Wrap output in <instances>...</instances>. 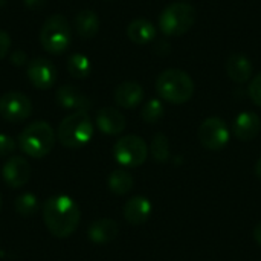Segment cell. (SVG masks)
Wrapping results in <instances>:
<instances>
[{
  "mask_svg": "<svg viewBox=\"0 0 261 261\" xmlns=\"http://www.w3.org/2000/svg\"><path fill=\"white\" fill-rule=\"evenodd\" d=\"M127 37L135 44L145 46V44H148V43H151L154 40L156 28L150 20L136 18V20L130 21V24L127 26Z\"/></svg>",
  "mask_w": 261,
  "mask_h": 261,
  "instance_id": "obj_19",
  "label": "cell"
},
{
  "mask_svg": "<svg viewBox=\"0 0 261 261\" xmlns=\"http://www.w3.org/2000/svg\"><path fill=\"white\" fill-rule=\"evenodd\" d=\"M150 151H151L153 159L158 164H165L168 161V158H170V142H168V138L164 133H156L153 141H151Z\"/></svg>",
  "mask_w": 261,
  "mask_h": 261,
  "instance_id": "obj_23",
  "label": "cell"
},
{
  "mask_svg": "<svg viewBox=\"0 0 261 261\" xmlns=\"http://www.w3.org/2000/svg\"><path fill=\"white\" fill-rule=\"evenodd\" d=\"M15 141L5 133H0V158L11 154L12 151H15Z\"/></svg>",
  "mask_w": 261,
  "mask_h": 261,
  "instance_id": "obj_27",
  "label": "cell"
},
{
  "mask_svg": "<svg viewBox=\"0 0 261 261\" xmlns=\"http://www.w3.org/2000/svg\"><path fill=\"white\" fill-rule=\"evenodd\" d=\"M109 190L116 196H124L133 188V177L125 170H115L107 179Z\"/></svg>",
  "mask_w": 261,
  "mask_h": 261,
  "instance_id": "obj_21",
  "label": "cell"
},
{
  "mask_svg": "<svg viewBox=\"0 0 261 261\" xmlns=\"http://www.w3.org/2000/svg\"><path fill=\"white\" fill-rule=\"evenodd\" d=\"M40 43L49 54H63L72 43V29L69 20L61 14L46 18L40 31Z\"/></svg>",
  "mask_w": 261,
  "mask_h": 261,
  "instance_id": "obj_6",
  "label": "cell"
},
{
  "mask_svg": "<svg viewBox=\"0 0 261 261\" xmlns=\"http://www.w3.org/2000/svg\"><path fill=\"white\" fill-rule=\"evenodd\" d=\"M0 208H2V197H0Z\"/></svg>",
  "mask_w": 261,
  "mask_h": 261,
  "instance_id": "obj_34",
  "label": "cell"
},
{
  "mask_svg": "<svg viewBox=\"0 0 261 261\" xmlns=\"http://www.w3.org/2000/svg\"><path fill=\"white\" fill-rule=\"evenodd\" d=\"M249 96L254 104L261 107V72L255 78H252V81L249 84Z\"/></svg>",
  "mask_w": 261,
  "mask_h": 261,
  "instance_id": "obj_26",
  "label": "cell"
},
{
  "mask_svg": "<svg viewBox=\"0 0 261 261\" xmlns=\"http://www.w3.org/2000/svg\"><path fill=\"white\" fill-rule=\"evenodd\" d=\"M255 174H257V177L261 180V158L257 161V164H255Z\"/></svg>",
  "mask_w": 261,
  "mask_h": 261,
  "instance_id": "obj_32",
  "label": "cell"
},
{
  "mask_svg": "<svg viewBox=\"0 0 261 261\" xmlns=\"http://www.w3.org/2000/svg\"><path fill=\"white\" fill-rule=\"evenodd\" d=\"M197 17L196 8L188 2H174L159 15V28L167 37H180L191 29Z\"/></svg>",
  "mask_w": 261,
  "mask_h": 261,
  "instance_id": "obj_5",
  "label": "cell"
},
{
  "mask_svg": "<svg viewBox=\"0 0 261 261\" xmlns=\"http://www.w3.org/2000/svg\"><path fill=\"white\" fill-rule=\"evenodd\" d=\"M28 78L31 84L40 90L50 89L57 83V69L47 58L37 57L28 64Z\"/></svg>",
  "mask_w": 261,
  "mask_h": 261,
  "instance_id": "obj_10",
  "label": "cell"
},
{
  "mask_svg": "<svg viewBox=\"0 0 261 261\" xmlns=\"http://www.w3.org/2000/svg\"><path fill=\"white\" fill-rule=\"evenodd\" d=\"M158 95L171 104H185L194 93L193 78L180 69H167L156 80Z\"/></svg>",
  "mask_w": 261,
  "mask_h": 261,
  "instance_id": "obj_2",
  "label": "cell"
},
{
  "mask_svg": "<svg viewBox=\"0 0 261 261\" xmlns=\"http://www.w3.org/2000/svg\"><path fill=\"white\" fill-rule=\"evenodd\" d=\"M153 211V205L151 202L144 197V196H136L132 197L130 200H127V203L124 205V217L125 220L133 225V226H139L144 225Z\"/></svg>",
  "mask_w": 261,
  "mask_h": 261,
  "instance_id": "obj_14",
  "label": "cell"
},
{
  "mask_svg": "<svg viewBox=\"0 0 261 261\" xmlns=\"http://www.w3.org/2000/svg\"><path fill=\"white\" fill-rule=\"evenodd\" d=\"M75 29L83 38H93L99 31V17L92 9H83L75 17Z\"/></svg>",
  "mask_w": 261,
  "mask_h": 261,
  "instance_id": "obj_20",
  "label": "cell"
},
{
  "mask_svg": "<svg viewBox=\"0 0 261 261\" xmlns=\"http://www.w3.org/2000/svg\"><path fill=\"white\" fill-rule=\"evenodd\" d=\"M9 47H11V37L6 31L0 29V60L6 57V54L9 52Z\"/></svg>",
  "mask_w": 261,
  "mask_h": 261,
  "instance_id": "obj_28",
  "label": "cell"
},
{
  "mask_svg": "<svg viewBox=\"0 0 261 261\" xmlns=\"http://www.w3.org/2000/svg\"><path fill=\"white\" fill-rule=\"evenodd\" d=\"M24 3H26V6H28V8L37 9V8H40V6L44 3V0H24Z\"/></svg>",
  "mask_w": 261,
  "mask_h": 261,
  "instance_id": "obj_30",
  "label": "cell"
},
{
  "mask_svg": "<svg viewBox=\"0 0 261 261\" xmlns=\"http://www.w3.org/2000/svg\"><path fill=\"white\" fill-rule=\"evenodd\" d=\"M2 176H3V180L8 187H11L14 190L21 188L31 179V165L24 158L12 156L3 165Z\"/></svg>",
  "mask_w": 261,
  "mask_h": 261,
  "instance_id": "obj_11",
  "label": "cell"
},
{
  "mask_svg": "<svg viewBox=\"0 0 261 261\" xmlns=\"http://www.w3.org/2000/svg\"><path fill=\"white\" fill-rule=\"evenodd\" d=\"M199 141L210 151H220L229 142V128L222 118L211 116L199 127Z\"/></svg>",
  "mask_w": 261,
  "mask_h": 261,
  "instance_id": "obj_8",
  "label": "cell"
},
{
  "mask_svg": "<svg viewBox=\"0 0 261 261\" xmlns=\"http://www.w3.org/2000/svg\"><path fill=\"white\" fill-rule=\"evenodd\" d=\"M144 99V89L136 81H124L115 89V102L122 109H135Z\"/></svg>",
  "mask_w": 261,
  "mask_h": 261,
  "instance_id": "obj_16",
  "label": "cell"
},
{
  "mask_svg": "<svg viewBox=\"0 0 261 261\" xmlns=\"http://www.w3.org/2000/svg\"><path fill=\"white\" fill-rule=\"evenodd\" d=\"M57 136L63 147L81 148L93 136V122L87 112H73L60 122Z\"/></svg>",
  "mask_w": 261,
  "mask_h": 261,
  "instance_id": "obj_3",
  "label": "cell"
},
{
  "mask_svg": "<svg viewBox=\"0 0 261 261\" xmlns=\"http://www.w3.org/2000/svg\"><path fill=\"white\" fill-rule=\"evenodd\" d=\"M232 132L236 138L243 142L255 139L261 132L260 116L254 112H242L234 121Z\"/></svg>",
  "mask_w": 261,
  "mask_h": 261,
  "instance_id": "obj_13",
  "label": "cell"
},
{
  "mask_svg": "<svg viewBox=\"0 0 261 261\" xmlns=\"http://www.w3.org/2000/svg\"><path fill=\"white\" fill-rule=\"evenodd\" d=\"M14 208L15 211L23 216V217H31L37 213L38 210V199L37 196H34L32 193H24L21 196H18L15 199V203H14Z\"/></svg>",
  "mask_w": 261,
  "mask_h": 261,
  "instance_id": "obj_24",
  "label": "cell"
},
{
  "mask_svg": "<svg viewBox=\"0 0 261 261\" xmlns=\"http://www.w3.org/2000/svg\"><path fill=\"white\" fill-rule=\"evenodd\" d=\"M119 228L118 223L112 219H99L96 222H93L89 229H87V237L90 242L98 243V245H104L109 243L112 240H115L118 237Z\"/></svg>",
  "mask_w": 261,
  "mask_h": 261,
  "instance_id": "obj_18",
  "label": "cell"
},
{
  "mask_svg": "<svg viewBox=\"0 0 261 261\" xmlns=\"http://www.w3.org/2000/svg\"><path fill=\"white\" fill-rule=\"evenodd\" d=\"M43 222L47 231L58 239L70 237L81 220V213L75 200L69 196L49 197L41 208Z\"/></svg>",
  "mask_w": 261,
  "mask_h": 261,
  "instance_id": "obj_1",
  "label": "cell"
},
{
  "mask_svg": "<svg viewBox=\"0 0 261 261\" xmlns=\"http://www.w3.org/2000/svg\"><path fill=\"white\" fill-rule=\"evenodd\" d=\"M11 61L15 66H23L26 63V54L23 50H14L12 55H11Z\"/></svg>",
  "mask_w": 261,
  "mask_h": 261,
  "instance_id": "obj_29",
  "label": "cell"
},
{
  "mask_svg": "<svg viewBox=\"0 0 261 261\" xmlns=\"http://www.w3.org/2000/svg\"><path fill=\"white\" fill-rule=\"evenodd\" d=\"M225 69H226L228 76L234 83H239V84L249 81L252 75V63L246 55H242V54H232L226 60Z\"/></svg>",
  "mask_w": 261,
  "mask_h": 261,
  "instance_id": "obj_17",
  "label": "cell"
},
{
  "mask_svg": "<svg viewBox=\"0 0 261 261\" xmlns=\"http://www.w3.org/2000/svg\"><path fill=\"white\" fill-rule=\"evenodd\" d=\"M5 6V0H0V8H3Z\"/></svg>",
  "mask_w": 261,
  "mask_h": 261,
  "instance_id": "obj_33",
  "label": "cell"
},
{
  "mask_svg": "<svg viewBox=\"0 0 261 261\" xmlns=\"http://www.w3.org/2000/svg\"><path fill=\"white\" fill-rule=\"evenodd\" d=\"M254 239H255V242L261 246V223H258L255 226V229H254Z\"/></svg>",
  "mask_w": 261,
  "mask_h": 261,
  "instance_id": "obj_31",
  "label": "cell"
},
{
  "mask_svg": "<svg viewBox=\"0 0 261 261\" xmlns=\"http://www.w3.org/2000/svg\"><path fill=\"white\" fill-rule=\"evenodd\" d=\"M32 113L31 99L21 92H6L0 96V116L8 122H23Z\"/></svg>",
  "mask_w": 261,
  "mask_h": 261,
  "instance_id": "obj_9",
  "label": "cell"
},
{
  "mask_svg": "<svg viewBox=\"0 0 261 261\" xmlns=\"http://www.w3.org/2000/svg\"><path fill=\"white\" fill-rule=\"evenodd\" d=\"M67 70L76 80L87 78L90 75V70H92L90 60L83 54H73L67 60Z\"/></svg>",
  "mask_w": 261,
  "mask_h": 261,
  "instance_id": "obj_22",
  "label": "cell"
},
{
  "mask_svg": "<svg viewBox=\"0 0 261 261\" xmlns=\"http://www.w3.org/2000/svg\"><path fill=\"white\" fill-rule=\"evenodd\" d=\"M113 158L118 164L127 168H136L145 164L148 158L147 142L136 135H127L116 141L113 147Z\"/></svg>",
  "mask_w": 261,
  "mask_h": 261,
  "instance_id": "obj_7",
  "label": "cell"
},
{
  "mask_svg": "<svg viewBox=\"0 0 261 261\" xmlns=\"http://www.w3.org/2000/svg\"><path fill=\"white\" fill-rule=\"evenodd\" d=\"M57 102L64 110H75V112H87L90 109V99L76 87L73 86H61L57 90Z\"/></svg>",
  "mask_w": 261,
  "mask_h": 261,
  "instance_id": "obj_12",
  "label": "cell"
},
{
  "mask_svg": "<svg viewBox=\"0 0 261 261\" xmlns=\"http://www.w3.org/2000/svg\"><path fill=\"white\" fill-rule=\"evenodd\" d=\"M18 145L24 154L41 159L52 151L55 145V133L44 121L32 122L20 133Z\"/></svg>",
  "mask_w": 261,
  "mask_h": 261,
  "instance_id": "obj_4",
  "label": "cell"
},
{
  "mask_svg": "<svg viewBox=\"0 0 261 261\" xmlns=\"http://www.w3.org/2000/svg\"><path fill=\"white\" fill-rule=\"evenodd\" d=\"M165 113V109H164V104L161 102V99H150L144 107H142V112H141V116L145 122L148 124H154L158 121L162 119Z\"/></svg>",
  "mask_w": 261,
  "mask_h": 261,
  "instance_id": "obj_25",
  "label": "cell"
},
{
  "mask_svg": "<svg viewBox=\"0 0 261 261\" xmlns=\"http://www.w3.org/2000/svg\"><path fill=\"white\" fill-rule=\"evenodd\" d=\"M125 125V116L113 107H104L96 115V127L104 135H119L124 132Z\"/></svg>",
  "mask_w": 261,
  "mask_h": 261,
  "instance_id": "obj_15",
  "label": "cell"
}]
</instances>
